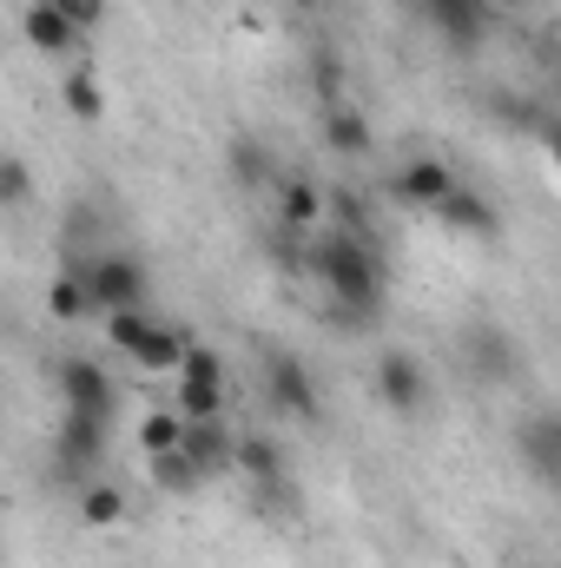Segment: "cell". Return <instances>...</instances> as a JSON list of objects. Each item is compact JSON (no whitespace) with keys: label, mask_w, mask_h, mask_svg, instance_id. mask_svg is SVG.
<instances>
[{"label":"cell","mask_w":561,"mask_h":568,"mask_svg":"<svg viewBox=\"0 0 561 568\" xmlns=\"http://www.w3.org/2000/svg\"><path fill=\"white\" fill-rule=\"evenodd\" d=\"M304 272L330 291V317L337 324H370L384 311V291H390V265L377 258V245L364 232H310L304 245Z\"/></svg>","instance_id":"obj_1"},{"label":"cell","mask_w":561,"mask_h":568,"mask_svg":"<svg viewBox=\"0 0 561 568\" xmlns=\"http://www.w3.org/2000/svg\"><path fill=\"white\" fill-rule=\"evenodd\" d=\"M106 429H113V417H100V410H67V424L53 436L60 476H86V469L106 456Z\"/></svg>","instance_id":"obj_2"},{"label":"cell","mask_w":561,"mask_h":568,"mask_svg":"<svg viewBox=\"0 0 561 568\" xmlns=\"http://www.w3.org/2000/svg\"><path fill=\"white\" fill-rule=\"evenodd\" d=\"M218 410H225V364H218V351L192 344V357L178 371V417H218Z\"/></svg>","instance_id":"obj_3"},{"label":"cell","mask_w":561,"mask_h":568,"mask_svg":"<svg viewBox=\"0 0 561 568\" xmlns=\"http://www.w3.org/2000/svg\"><path fill=\"white\" fill-rule=\"evenodd\" d=\"M377 404L397 410V417H417L422 404H429V371L410 351H384L377 357Z\"/></svg>","instance_id":"obj_4"},{"label":"cell","mask_w":561,"mask_h":568,"mask_svg":"<svg viewBox=\"0 0 561 568\" xmlns=\"http://www.w3.org/2000/svg\"><path fill=\"white\" fill-rule=\"evenodd\" d=\"M86 291H93V311H100V317H106V311H133L145 297L140 258H120V252L93 258V265H86Z\"/></svg>","instance_id":"obj_5"},{"label":"cell","mask_w":561,"mask_h":568,"mask_svg":"<svg viewBox=\"0 0 561 568\" xmlns=\"http://www.w3.org/2000/svg\"><path fill=\"white\" fill-rule=\"evenodd\" d=\"M265 397L278 404L284 417H317V384H310V371L290 351H272L265 357Z\"/></svg>","instance_id":"obj_6"},{"label":"cell","mask_w":561,"mask_h":568,"mask_svg":"<svg viewBox=\"0 0 561 568\" xmlns=\"http://www.w3.org/2000/svg\"><path fill=\"white\" fill-rule=\"evenodd\" d=\"M429 219H436V225H449L456 239H482V245H489V239H502V212H496L482 192H469V185H456Z\"/></svg>","instance_id":"obj_7"},{"label":"cell","mask_w":561,"mask_h":568,"mask_svg":"<svg viewBox=\"0 0 561 568\" xmlns=\"http://www.w3.org/2000/svg\"><path fill=\"white\" fill-rule=\"evenodd\" d=\"M53 390L67 397V410H100V417H113V377H106L100 364H86V357H67V364L53 371Z\"/></svg>","instance_id":"obj_8"},{"label":"cell","mask_w":561,"mask_h":568,"mask_svg":"<svg viewBox=\"0 0 561 568\" xmlns=\"http://www.w3.org/2000/svg\"><path fill=\"white\" fill-rule=\"evenodd\" d=\"M205 476H225L238 463V436L225 429V417H185V443H178Z\"/></svg>","instance_id":"obj_9"},{"label":"cell","mask_w":561,"mask_h":568,"mask_svg":"<svg viewBox=\"0 0 561 568\" xmlns=\"http://www.w3.org/2000/svg\"><path fill=\"white\" fill-rule=\"evenodd\" d=\"M456 185H462V179H456L442 159H410V165L397 172V199H404V205H417V212H436Z\"/></svg>","instance_id":"obj_10"},{"label":"cell","mask_w":561,"mask_h":568,"mask_svg":"<svg viewBox=\"0 0 561 568\" xmlns=\"http://www.w3.org/2000/svg\"><path fill=\"white\" fill-rule=\"evenodd\" d=\"M278 219L297 225V232H317L324 225V185L304 179V172H284L278 179Z\"/></svg>","instance_id":"obj_11"},{"label":"cell","mask_w":561,"mask_h":568,"mask_svg":"<svg viewBox=\"0 0 561 568\" xmlns=\"http://www.w3.org/2000/svg\"><path fill=\"white\" fill-rule=\"evenodd\" d=\"M185 357H192V331H185V324H152L145 344L133 351V364H140V371H159V377H165V371H185Z\"/></svg>","instance_id":"obj_12"},{"label":"cell","mask_w":561,"mask_h":568,"mask_svg":"<svg viewBox=\"0 0 561 568\" xmlns=\"http://www.w3.org/2000/svg\"><path fill=\"white\" fill-rule=\"evenodd\" d=\"M27 40H33L40 53H53V60H60V53H73L80 27L67 20V7H60V0H33V7H27Z\"/></svg>","instance_id":"obj_13"},{"label":"cell","mask_w":561,"mask_h":568,"mask_svg":"<svg viewBox=\"0 0 561 568\" xmlns=\"http://www.w3.org/2000/svg\"><path fill=\"white\" fill-rule=\"evenodd\" d=\"M522 463L536 469V476H549L561 483V417H536V424H522Z\"/></svg>","instance_id":"obj_14"},{"label":"cell","mask_w":561,"mask_h":568,"mask_svg":"<svg viewBox=\"0 0 561 568\" xmlns=\"http://www.w3.org/2000/svg\"><path fill=\"white\" fill-rule=\"evenodd\" d=\"M145 469H152V489L159 496H198L212 476L185 456V449H165V456H145Z\"/></svg>","instance_id":"obj_15"},{"label":"cell","mask_w":561,"mask_h":568,"mask_svg":"<svg viewBox=\"0 0 561 568\" xmlns=\"http://www.w3.org/2000/svg\"><path fill=\"white\" fill-rule=\"evenodd\" d=\"M60 93H67V113H73L80 126H100V120H106V93H100V73H93V67H73Z\"/></svg>","instance_id":"obj_16"},{"label":"cell","mask_w":561,"mask_h":568,"mask_svg":"<svg viewBox=\"0 0 561 568\" xmlns=\"http://www.w3.org/2000/svg\"><path fill=\"white\" fill-rule=\"evenodd\" d=\"M429 13H436L442 40H456V47L482 40V0H429Z\"/></svg>","instance_id":"obj_17"},{"label":"cell","mask_w":561,"mask_h":568,"mask_svg":"<svg viewBox=\"0 0 561 568\" xmlns=\"http://www.w3.org/2000/svg\"><path fill=\"white\" fill-rule=\"evenodd\" d=\"M232 179H238L245 192L278 185V159H272V145H265V140H238V145H232Z\"/></svg>","instance_id":"obj_18"},{"label":"cell","mask_w":561,"mask_h":568,"mask_svg":"<svg viewBox=\"0 0 561 568\" xmlns=\"http://www.w3.org/2000/svg\"><path fill=\"white\" fill-rule=\"evenodd\" d=\"M238 469L258 483V489H278L284 483V456L272 436H238Z\"/></svg>","instance_id":"obj_19"},{"label":"cell","mask_w":561,"mask_h":568,"mask_svg":"<svg viewBox=\"0 0 561 568\" xmlns=\"http://www.w3.org/2000/svg\"><path fill=\"white\" fill-rule=\"evenodd\" d=\"M324 145L344 152V159H364V152H370V126H364V113L330 106V113H324Z\"/></svg>","instance_id":"obj_20"},{"label":"cell","mask_w":561,"mask_h":568,"mask_svg":"<svg viewBox=\"0 0 561 568\" xmlns=\"http://www.w3.org/2000/svg\"><path fill=\"white\" fill-rule=\"evenodd\" d=\"M47 311H53L60 324L86 317V311H93V291H86V272H67V278H53V291H47Z\"/></svg>","instance_id":"obj_21"},{"label":"cell","mask_w":561,"mask_h":568,"mask_svg":"<svg viewBox=\"0 0 561 568\" xmlns=\"http://www.w3.org/2000/svg\"><path fill=\"white\" fill-rule=\"evenodd\" d=\"M178 443H185V417H178V410H152V417L140 424L145 456H165V449H178Z\"/></svg>","instance_id":"obj_22"},{"label":"cell","mask_w":561,"mask_h":568,"mask_svg":"<svg viewBox=\"0 0 561 568\" xmlns=\"http://www.w3.org/2000/svg\"><path fill=\"white\" fill-rule=\"evenodd\" d=\"M80 516H86L93 529H113V523L126 516V496H120L113 483H86V496H80Z\"/></svg>","instance_id":"obj_23"},{"label":"cell","mask_w":561,"mask_h":568,"mask_svg":"<svg viewBox=\"0 0 561 568\" xmlns=\"http://www.w3.org/2000/svg\"><path fill=\"white\" fill-rule=\"evenodd\" d=\"M145 331H152V324L140 317V304H133V311H106V344H113V351L133 357V351L145 344Z\"/></svg>","instance_id":"obj_24"},{"label":"cell","mask_w":561,"mask_h":568,"mask_svg":"<svg viewBox=\"0 0 561 568\" xmlns=\"http://www.w3.org/2000/svg\"><path fill=\"white\" fill-rule=\"evenodd\" d=\"M27 192H33L27 159H0V205H27Z\"/></svg>","instance_id":"obj_25"},{"label":"cell","mask_w":561,"mask_h":568,"mask_svg":"<svg viewBox=\"0 0 561 568\" xmlns=\"http://www.w3.org/2000/svg\"><path fill=\"white\" fill-rule=\"evenodd\" d=\"M67 7V20L80 27V33H100L106 27V0H60Z\"/></svg>","instance_id":"obj_26"},{"label":"cell","mask_w":561,"mask_h":568,"mask_svg":"<svg viewBox=\"0 0 561 568\" xmlns=\"http://www.w3.org/2000/svg\"><path fill=\"white\" fill-rule=\"evenodd\" d=\"M310 80H317V93L330 100V93H337V60H330V53H324V60H310Z\"/></svg>","instance_id":"obj_27"},{"label":"cell","mask_w":561,"mask_h":568,"mask_svg":"<svg viewBox=\"0 0 561 568\" xmlns=\"http://www.w3.org/2000/svg\"><path fill=\"white\" fill-rule=\"evenodd\" d=\"M549 159L561 165V126H549Z\"/></svg>","instance_id":"obj_28"},{"label":"cell","mask_w":561,"mask_h":568,"mask_svg":"<svg viewBox=\"0 0 561 568\" xmlns=\"http://www.w3.org/2000/svg\"><path fill=\"white\" fill-rule=\"evenodd\" d=\"M489 7H502V13H516V7H529V0H489Z\"/></svg>","instance_id":"obj_29"},{"label":"cell","mask_w":561,"mask_h":568,"mask_svg":"<svg viewBox=\"0 0 561 568\" xmlns=\"http://www.w3.org/2000/svg\"><path fill=\"white\" fill-rule=\"evenodd\" d=\"M290 7H304V13H310V7H317V0H290Z\"/></svg>","instance_id":"obj_30"}]
</instances>
